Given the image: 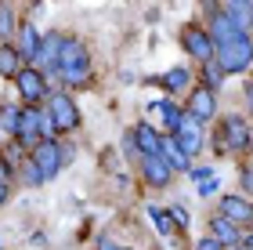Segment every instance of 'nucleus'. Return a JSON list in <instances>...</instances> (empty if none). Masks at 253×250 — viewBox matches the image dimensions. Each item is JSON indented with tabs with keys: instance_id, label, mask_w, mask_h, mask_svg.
Listing matches in <instances>:
<instances>
[{
	"instance_id": "12",
	"label": "nucleus",
	"mask_w": 253,
	"mask_h": 250,
	"mask_svg": "<svg viewBox=\"0 0 253 250\" xmlns=\"http://www.w3.org/2000/svg\"><path fill=\"white\" fill-rule=\"evenodd\" d=\"M18 142L22 145H40V134H43V127H40V112H22V120H18Z\"/></svg>"
},
{
	"instance_id": "29",
	"label": "nucleus",
	"mask_w": 253,
	"mask_h": 250,
	"mask_svg": "<svg viewBox=\"0 0 253 250\" xmlns=\"http://www.w3.org/2000/svg\"><path fill=\"white\" fill-rule=\"evenodd\" d=\"M98 250H126V247H120V243H112V240H101V247Z\"/></svg>"
},
{
	"instance_id": "30",
	"label": "nucleus",
	"mask_w": 253,
	"mask_h": 250,
	"mask_svg": "<svg viewBox=\"0 0 253 250\" xmlns=\"http://www.w3.org/2000/svg\"><path fill=\"white\" fill-rule=\"evenodd\" d=\"M243 181H246V192H253V170H246V174H243Z\"/></svg>"
},
{
	"instance_id": "11",
	"label": "nucleus",
	"mask_w": 253,
	"mask_h": 250,
	"mask_svg": "<svg viewBox=\"0 0 253 250\" xmlns=\"http://www.w3.org/2000/svg\"><path fill=\"white\" fill-rule=\"evenodd\" d=\"M188 112L195 120H210L213 112H217V98H213V87H199L192 95V101H188Z\"/></svg>"
},
{
	"instance_id": "9",
	"label": "nucleus",
	"mask_w": 253,
	"mask_h": 250,
	"mask_svg": "<svg viewBox=\"0 0 253 250\" xmlns=\"http://www.w3.org/2000/svg\"><path fill=\"white\" fill-rule=\"evenodd\" d=\"M62 48H65V40H62V37H43V40H40V54H37V62L43 65V73H58Z\"/></svg>"
},
{
	"instance_id": "15",
	"label": "nucleus",
	"mask_w": 253,
	"mask_h": 250,
	"mask_svg": "<svg viewBox=\"0 0 253 250\" xmlns=\"http://www.w3.org/2000/svg\"><path fill=\"white\" fill-rule=\"evenodd\" d=\"M148 116H159V120L167 123V131H170V134H177V127H181V116H185V112H177V105H174V101H170V98H163V101H156V105L148 109Z\"/></svg>"
},
{
	"instance_id": "27",
	"label": "nucleus",
	"mask_w": 253,
	"mask_h": 250,
	"mask_svg": "<svg viewBox=\"0 0 253 250\" xmlns=\"http://www.w3.org/2000/svg\"><path fill=\"white\" fill-rule=\"evenodd\" d=\"M170 218H174L181 229H185V225H188V210H185V207H174V210H170Z\"/></svg>"
},
{
	"instance_id": "5",
	"label": "nucleus",
	"mask_w": 253,
	"mask_h": 250,
	"mask_svg": "<svg viewBox=\"0 0 253 250\" xmlns=\"http://www.w3.org/2000/svg\"><path fill=\"white\" fill-rule=\"evenodd\" d=\"M246 145H250V123L243 116H224V123H221V152L246 149Z\"/></svg>"
},
{
	"instance_id": "35",
	"label": "nucleus",
	"mask_w": 253,
	"mask_h": 250,
	"mask_svg": "<svg viewBox=\"0 0 253 250\" xmlns=\"http://www.w3.org/2000/svg\"><path fill=\"white\" fill-rule=\"evenodd\" d=\"M232 250H243V247H232Z\"/></svg>"
},
{
	"instance_id": "2",
	"label": "nucleus",
	"mask_w": 253,
	"mask_h": 250,
	"mask_svg": "<svg viewBox=\"0 0 253 250\" xmlns=\"http://www.w3.org/2000/svg\"><path fill=\"white\" fill-rule=\"evenodd\" d=\"M58 76L69 87H87L90 84V58H87V48L80 40H65L62 62H58Z\"/></svg>"
},
{
	"instance_id": "20",
	"label": "nucleus",
	"mask_w": 253,
	"mask_h": 250,
	"mask_svg": "<svg viewBox=\"0 0 253 250\" xmlns=\"http://www.w3.org/2000/svg\"><path fill=\"white\" fill-rule=\"evenodd\" d=\"M18 51L15 48H0V76H18Z\"/></svg>"
},
{
	"instance_id": "36",
	"label": "nucleus",
	"mask_w": 253,
	"mask_h": 250,
	"mask_svg": "<svg viewBox=\"0 0 253 250\" xmlns=\"http://www.w3.org/2000/svg\"><path fill=\"white\" fill-rule=\"evenodd\" d=\"M250 29H253V26H250Z\"/></svg>"
},
{
	"instance_id": "32",
	"label": "nucleus",
	"mask_w": 253,
	"mask_h": 250,
	"mask_svg": "<svg viewBox=\"0 0 253 250\" xmlns=\"http://www.w3.org/2000/svg\"><path fill=\"white\" fill-rule=\"evenodd\" d=\"M7 181V163H0V185Z\"/></svg>"
},
{
	"instance_id": "1",
	"label": "nucleus",
	"mask_w": 253,
	"mask_h": 250,
	"mask_svg": "<svg viewBox=\"0 0 253 250\" xmlns=\"http://www.w3.org/2000/svg\"><path fill=\"white\" fill-rule=\"evenodd\" d=\"M210 37H213V54H217V65L224 73H243L250 69L253 62V40L246 37V29H239L232 18L224 15H213V26H210Z\"/></svg>"
},
{
	"instance_id": "33",
	"label": "nucleus",
	"mask_w": 253,
	"mask_h": 250,
	"mask_svg": "<svg viewBox=\"0 0 253 250\" xmlns=\"http://www.w3.org/2000/svg\"><path fill=\"white\" fill-rule=\"evenodd\" d=\"M7 200V185H0V203H4Z\"/></svg>"
},
{
	"instance_id": "28",
	"label": "nucleus",
	"mask_w": 253,
	"mask_h": 250,
	"mask_svg": "<svg viewBox=\"0 0 253 250\" xmlns=\"http://www.w3.org/2000/svg\"><path fill=\"white\" fill-rule=\"evenodd\" d=\"M221 65H210V62H206V76H210V84H221Z\"/></svg>"
},
{
	"instance_id": "34",
	"label": "nucleus",
	"mask_w": 253,
	"mask_h": 250,
	"mask_svg": "<svg viewBox=\"0 0 253 250\" xmlns=\"http://www.w3.org/2000/svg\"><path fill=\"white\" fill-rule=\"evenodd\" d=\"M246 250H253V236H250V240H246Z\"/></svg>"
},
{
	"instance_id": "18",
	"label": "nucleus",
	"mask_w": 253,
	"mask_h": 250,
	"mask_svg": "<svg viewBox=\"0 0 253 250\" xmlns=\"http://www.w3.org/2000/svg\"><path fill=\"white\" fill-rule=\"evenodd\" d=\"M18 37H22V54L37 62V54H40V40H43L40 33H37V26H33V22H26V26L18 29Z\"/></svg>"
},
{
	"instance_id": "19",
	"label": "nucleus",
	"mask_w": 253,
	"mask_h": 250,
	"mask_svg": "<svg viewBox=\"0 0 253 250\" xmlns=\"http://www.w3.org/2000/svg\"><path fill=\"white\" fill-rule=\"evenodd\" d=\"M213 236H217L224 247H235V243H239V225L228 221L224 214H217V218H213Z\"/></svg>"
},
{
	"instance_id": "10",
	"label": "nucleus",
	"mask_w": 253,
	"mask_h": 250,
	"mask_svg": "<svg viewBox=\"0 0 253 250\" xmlns=\"http://www.w3.org/2000/svg\"><path fill=\"white\" fill-rule=\"evenodd\" d=\"M221 214L228 221H235V225L253 221V207H250V200H243V196H224L221 200Z\"/></svg>"
},
{
	"instance_id": "21",
	"label": "nucleus",
	"mask_w": 253,
	"mask_h": 250,
	"mask_svg": "<svg viewBox=\"0 0 253 250\" xmlns=\"http://www.w3.org/2000/svg\"><path fill=\"white\" fill-rule=\"evenodd\" d=\"M163 87H167V91H181V87H188V69H181V65H177V69H170V73L163 76Z\"/></svg>"
},
{
	"instance_id": "3",
	"label": "nucleus",
	"mask_w": 253,
	"mask_h": 250,
	"mask_svg": "<svg viewBox=\"0 0 253 250\" xmlns=\"http://www.w3.org/2000/svg\"><path fill=\"white\" fill-rule=\"evenodd\" d=\"M29 160L40 167L43 181H51L54 174H58V167L65 163V152H62L54 142H40V145H33V156H29Z\"/></svg>"
},
{
	"instance_id": "8",
	"label": "nucleus",
	"mask_w": 253,
	"mask_h": 250,
	"mask_svg": "<svg viewBox=\"0 0 253 250\" xmlns=\"http://www.w3.org/2000/svg\"><path fill=\"white\" fill-rule=\"evenodd\" d=\"M185 48L192 58H199V62H210L213 58V37L210 33H203V29H185Z\"/></svg>"
},
{
	"instance_id": "14",
	"label": "nucleus",
	"mask_w": 253,
	"mask_h": 250,
	"mask_svg": "<svg viewBox=\"0 0 253 250\" xmlns=\"http://www.w3.org/2000/svg\"><path fill=\"white\" fill-rule=\"evenodd\" d=\"M134 145L141 149V156H159L163 152V138L156 134V127H134Z\"/></svg>"
},
{
	"instance_id": "16",
	"label": "nucleus",
	"mask_w": 253,
	"mask_h": 250,
	"mask_svg": "<svg viewBox=\"0 0 253 250\" xmlns=\"http://www.w3.org/2000/svg\"><path fill=\"white\" fill-rule=\"evenodd\" d=\"M228 18L235 22L239 29H250L253 26V0H228Z\"/></svg>"
},
{
	"instance_id": "25",
	"label": "nucleus",
	"mask_w": 253,
	"mask_h": 250,
	"mask_svg": "<svg viewBox=\"0 0 253 250\" xmlns=\"http://www.w3.org/2000/svg\"><path fill=\"white\" fill-rule=\"evenodd\" d=\"M195 250H224V243L217 240V236H203V240L195 243Z\"/></svg>"
},
{
	"instance_id": "4",
	"label": "nucleus",
	"mask_w": 253,
	"mask_h": 250,
	"mask_svg": "<svg viewBox=\"0 0 253 250\" xmlns=\"http://www.w3.org/2000/svg\"><path fill=\"white\" fill-rule=\"evenodd\" d=\"M174 138H177L181 149H185V156L192 160V156L203 149V120H195L192 112H185V116H181V127H177Z\"/></svg>"
},
{
	"instance_id": "31",
	"label": "nucleus",
	"mask_w": 253,
	"mask_h": 250,
	"mask_svg": "<svg viewBox=\"0 0 253 250\" xmlns=\"http://www.w3.org/2000/svg\"><path fill=\"white\" fill-rule=\"evenodd\" d=\"M246 101H250V112H253V84L246 87Z\"/></svg>"
},
{
	"instance_id": "13",
	"label": "nucleus",
	"mask_w": 253,
	"mask_h": 250,
	"mask_svg": "<svg viewBox=\"0 0 253 250\" xmlns=\"http://www.w3.org/2000/svg\"><path fill=\"white\" fill-rule=\"evenodd\" d=\"M15 80H18L22 98H47V84H43V76L37 69H22Z\"/></svg>"
},
{
	"instance_id": "6",
	"label": "nucleus",
	"mask_w": 253,
	"mask_h": 250,
	"mask_svg": "<svg viewBox=\"0 0 253 250\" xmlns=\"http://www.w3.org/2000/svg\"><path fill=\"white\" fill-rule=\"evenodd\" d=\"M47 112L54 116V127H58V131H76L80 127V112H76V105H73L69 95H54Z\"/></svg>"
},
{
	"instance_id": "17",
	"label": "nucleus",
	"mask_w": 253,
	"mask_h": 250,
	"mask_svg": "<svg viewBox=\"0 0 253 250\" xmlns=\"http://www.w3.org/2000/svg\"><path fill=\"white\" fill-rule=\"evenodd\" d=\"M163 160H167L170 167H174V170H188V167H192V160L185 156V149L177 145L174 134H170V138H163Z\"/></svg>"
},
{
	"instance_id": "22",
	"label": "nucleus",
	"mask_w": 253,
	"mask_h": 250,
	"mask_svg": "<svg viewBox=\"0 0 253 250\" xmlns=\"http://www.w3.org/2000/svg\"><path fill=\"white\" fill-rule=\"evenodd\" d=\"M148 214H152V221H156V229L163 232V236H170L174 232V218H170V210H159V207H148Z\"/></svg>"
},
{
	"instance_id": "26",
	"label": "nucleus",
	"mask_w": 253,
	"mask_h": 250,
	"mask_svg": "<svg viewBox=\"0 0 253 250\" xmlns=\"http://www.w3.org/2000/svg\"><path fill=\"white\" fill-rule=\"evenodd\" d=\"M26 178H29V185H40V181H43V174H40V167L33 163V160L26 163Z\"/></svg>"
},
{
	"instance_id": "7",
	"label": "nucleus",
	"mask_w": 253,
	"mask_h": 250,
	"mask_svg": "<svg viewBox=\"0 0 253 250\" xmlns=\"http://www.w3.org/2000/svg\"><path fill=\"white\" fill-rule=\"evenodd\" d=\"M141 170H145L148 185H156V189H167L170 174H174V167L163 160V152H159V156H141Z\"/></svg>"
},
{
	"instance_id": "24",
	"label": "nucleus",
	"mask_w": 253,
	"mask_h": 250,
	"mask_svg": "<svg viewBox=\"0 0 253 250\" xmlns=\"http://www.w3.org/2000/svg\"><path fill=\"white\" fill-rule=\"evenodd\" d=\"M11 33H15V15L0 7V37H4V40H11Z\"/></svg>"
},
{
	"instance_id": "23",
	"label": "nucleus",
	"mask_w": 253,
	"mask_h": 250,
	"mask_svg": "<svg viewBox=\"0 0 253 250\" xmlns=\"http://www.w3.org/2000/svg\"><path fill=\"white\" fill-rule=\"evenodd\" d=\"M195 181H199V196H213V192H217V174L195 170Z\"/></svg>"
}]
</instances>
